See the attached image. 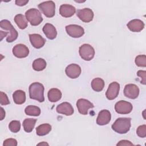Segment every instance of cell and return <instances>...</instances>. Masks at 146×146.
<instances>
[{"label": "cell", "instance_id": "obj_1", "mask_svg": "<svg viewBox=\"0 0 146 146\" xmlns=\"http://www.w3.org/2000/svg\"><path fill=\"white\" fill-rule=\"evenodd\" d=\"M44 86L39 82H34L29 86V96L30 99L36 100L39 102L44 101Z\"/></svg>", "mask_w": 146, "mask_h": 146}, {"label": "cell", "instance_id": "obj_2", "mask_svg": "<svg viewBox=\"0 0 146 146\" xmlns=\"http://www.w3.org/2000/svg\"><path fill=\"white\" fill-rule=\"evenodd\" d=\"M131 119L129 117H119L112 124V129L120 134L128 132L131 128Z\"/></svg>", "mask_w": 146, "mask_h": 146}, {"label": "cell", "instance_id": "obj_3", "mask_svg": "<svg viewBox=\"0 0 146 146\" xmlns=\"http://www.w3.org/2000/svg\"><path fill=\"white\" fill-rule=\"evenodd\" d=\"M25 17L27 21L32 26H38L43 21V18L40 12L35 8L30 9L26 11Z\"/></svg>", "mask_w": 146, "mask_h": 146}, {"label": "cell", "instance_id": "obj_4", "mask_svg": "<svg viewBox=\"0 0 146 146\" xmlns=\"http://www.w3.org/2000/svg\"><path fill=\"white\" fill-rule=\"evenodd\" d=\"M0 27L7 30L9 31V35L6 38V41L9 43L13 42L15 40H16L18 38V34L17 31L15 29V28L13 26L11 22L6 19H3L0 22Z\"/></svg>", "mask_w": 146, "mask_h": 146}, {"label": "cell", "instance_id": "obj_5", "mask_svg": "<svg viewBox=\"0 0 146 146\" xmlns=\"http://www.w3.org/2000/svg\"><path fill=\"white\" fill-rule=\"evenodd\" d=\"M38 6L46 17L51 18L55 15V4L53 1H45L39 3Z\"/></svg>", "mask_w": 146, "mask_h": 146}, {"label": "cell", "instance_id": "obj_6", "mask_svg": "<svg viewBox=\"0 0 146 146\" xmlns=\"http://www.w3.org/2000/svg\"><path fill=\"white\" fill-rule=\"evenodd\" d=\"M79 52L80 57L84 60L90 61L92 60L95 55V50L89 44H83L80 47Z\"/></svg>", "mask_w": 146, "mask_h": 146}, {"label": "cell", "instance_id": "obj_7", "mask_svg": "<svg viewBox=\"0 0 146 146\" xmlns=\"http://www.w3.org/2000/svg\"><path fill=\"white\" fill-rule=\"evenodd\" d=\"M66 31L68 35L74 38H80L84 34V29L78 25H69L66 26Z\"/></svg>", "mask_w": 146, "mask_h": 146}, {"label": "cell", "instance_id": "obj_8", "mask_svg": "<svg viewBox=\"0 0 146 146\" xmlns=\"http://www.w3.org/2000/svg\"><path fill=\"white\" fill-rule=\"evenodd\" d=\"M132 104L124 100H120L115 105V110L119 114L129 113L132 111Z\"/></svg>", "mask_w": 146, "mask_h": 146}, {"label": "cell", "instance_id": "obj_9", "mask_svg": "<svg viewBox=\"0 0 146 146\" xmlns=\"http://www.w3.org/2000/svg\"><path fill=\"white\" fill-rule=\"evenodd\" d=\"M139 88L134 84H128L125 85L124 88V95L128 98L131 99H136L139 95Z\"/></svg>", "mask_w": 146, "mask_h": 146}, {"label": "cell", "instance_id": "obj_10", "mask_svg": "<svg viewBox=\"0 0 146 146\" xmlns=\"http://www.w3.org/2000/svg\"><path fill=\"white\" fill-rule=\"evenodd\" d=\"M77 17L83 22L88 23L92 21L94 18V13L89 8H84L78 10L76 12Z\"/></svg>", "mask_w": 146, "mask_h": 146}, {"label": "cell", "instance_id": "obj_11", "mask_svg": "<svg viewBox=\"0 0 146 146\" xmlns=\"http://www.w3.org/2000/svg\"><path fill=\"white\" fill-rule=\"evenodd\" d=\"M76 107L80 113L86 115L88 114V110L93 108L94 106L91 102L86 99H79L76 102Z\"/></svg>", "mask_w": 146, "mask_h": 146}, {"label": "cell", "instance_id": "obj_12", "mask_svg": "<svg viewBox=\"0 0 146 146\" xmlns=\"http://www.w3.org/2000/svg\"><path fill=\"white\" fill-rule=\"evenodd\" d=\"M120 90V84L116 82L110 84L106 93V96L108 100H113L117 98Z\"/></svg>", "mask_w": 146, "mask_h": 146}, {"label": "cell", "instance_id": "obj_13", "mask_svg": "<svg viewBox=\"0 0 146 146\" xmlns=\"http://www.w3.org/2000/svg\"><path fill=\"white\" fill-rule=\"evenodd\" d=\"M65 72L67 76L70 78L76 79L78 78L81 74V68L77 64H70L66 67Z\"/></svg>", "mask_w": 146, "mask_h": 146}, {"label": "cell", "instance_id": "obj_14", "mask_svg": "<svg viewBox=\"0 0 146 146\" xmlns=\"http://www.w3.org/2000/svg\"><path fill=\"white\" fill-rule=\"evenodd\" d=\"M13 54L17 58H23L28 56L29 50L25 44H18L13 48Z\"/></svg>", "mask_w": 146, "mask_h": 146}, {"label": "cell", "instance_id": "obj_15", "mask_svg": "<svg viewBox=\"0 0 146 146\" xmlns=\"http://www.w3.org/2000/svg\"><path fill=\"white\" fill-rule=\"evenodd\" d=\"M111 119L110 112L107 110L100 111L96 119V123L99 125H104L108 124Z\"/></svg>", "mask_w": 146, "mask_h": 146}, {"label": "cell", "instance_id": "obj_16", "mask_svg": "<svg viewBox=\"0 0 146 146\" xmlns=\"http://www.w3.org/2000/svg\"><path fill=\"white\" fill-rule=\"evenodd\" d=\"M56 110L58 113L66 116L72 115L74 112L72 105L68 102H63L60 103L56 107Z\"/></svg>", "mask_w": 146, "mask_h": 146}, {"label": "cell", "instance_id": "obj_17", "mask_svg": "<svg viewBox=\"0 0 146 146\" xmlns=\"http://www.w3.org/2000/svg\"><path fill=\"white\" fill-rule=\"evenodd\" d=\"M29 39L32 46L36 48H40L46 43L45 39L38 34H29Z\"/></svg>", "mask_w": 146, "mask_h": 146}, {"label": "cell", "instance_id": "obj_18", "mask_svg": "<svg viewBox=\"0 0 146 146\" xmlns=\"http://www.w3.org/2000/svg\"><path fill=\"white\" fill-rule=\"evenodd\" d=\"M75 7L71 5L63 4L62 5L59 7V14L63 17H71L75 13Z\"/></svg>", "mask_w": 146, "mask_h": 146}, {"label": "cell", "instance_id": "obj_19", "mask_svg": "<svg viewBox=\"0 0 146 146\" xmlns=\"http://www.w3.org/2000/svg\"><path fill=\"white\" fill-rule=\"evenodd\" d=\"M127 26L132 32H140L144 28V23L141 20L135 19L130 21Z\"/></svg>", "mask_w": 146, "mask_h": 146}, {"label": "cell", "instance_id": "obj_20", "mask_svg": "<svg viewBox=\"0 0 146 146\" xmlns=\"http://www.w3.org/2000/svg\"><path fill=\"white\" fill-rule=\"evenodd\" d=\"M46 36L51 40L54 39L57 35V31L55 27L51 23H46L42 29Z\"/></svg>", "mask_w": 146, "mask_h": 146}, {"label": "cell", "instance_id": "obj_21", "mask_svg": "<svg viewBox=\"0 0 146 146\" xmlns=\"http://www.w3.org/2000/svg\"><path fill=\"white\" fill-rule=\"evenodd\" d=\"M62 92L61 91L56 88H52L50 89L47 94L48 99L51 102H56L62 98Z\"/></svg>", "mask_w": 146, "mask_h": 146}, {"label": "cell", "instance_id": "obj_22", "mask_svg": "<svg viewBox=\"0 0 146 146\" xmlns=\"http://www.w3.org/2000/svg\"><path fill=\"white\" fill-rule=\"evenodd\" d=\"M13 98L15 104H22L26 101V94L22 90H16L13 94Z\"/></svg>", "mask_w": 146, "mask_h": 146}, {"label": "cell", "instance_id": "obj_23", "mask_svg": "<svg viewBox=\"0 0 146 146\" xmlns=\"http://www.w3.org/2000/svg\"><path fill=\"white\" fill-rule=\"evenodd\" d=\"M36 121L37 119H36L27 118L25 119L22 123V125L25 131L27 133L31 132L33 130Z\"/></svg>", "mask_w": 146, "mask_h": 146}, {"label": "cell", "instance_id": "obj_24", "mask_svg": "<svg viewBox=\"0 0 146 146\" xmlns=\"http://www.w3.org/2000/svg\"><path fill=\"white\" fill-rule=\"evenodd\" d=\"M92 88L96 92H100L103 90L104 87V81L100 78L94 79L91 83Z\"/></svg>", "mask_w": 146, "mask_h": 146}, {"label": "cell", "instance_id": "obj_25", "mask_svg": "<svg viewBox=\"0 0 146 146\" xmlns=\"http://www.w3.org/2000/svg\"><path fill=\"white\" fill-rule=\"evenodd\" d=\"M51 131V125L47 123L42 124L36 128V133L40 136L47 135Z\"/></svg>", "mask_w": 146, "mask_h": 146}, {"label": "cell", "instance_id": "obj_26", "mask_svg": "<svg viewBox=\"0 0 146 146\" xmlns=\"http://www.w3.org/2000/svg\"><path fill=\"white\" fill-rule=\"evenodd\" d=\"M25 16L21 14L16 15L14 17V21L20 29L23 30L27 27V22Z\"/></svg>", "mask_w": 146, "mask_h": 146}, {"label": "cell", "instance_id": "obj_27", "mask_svg": "<svg viewBox=\"0 0 146 146\" xmlns=\"http://www.w3.org/2000/svg\"><path fill=\"white\" fill-rule=\"evenodd\" d=\"M46 62L42 58H38L34 60L33 63V68L36 71H40L46 68Z\"/></svg>", "mask_w": 146, "mask_h": 146}, {"label": "cell", "instance_id": "obj_28", "mask_svg": "<svg viewBox=\"0 0 146 146\" xmlns=\"http://www.w3.org/2000/svg\"><path fill=\"white\" fill-rule=\"evenodd\" d=\"M25 112L29 116H38L40 114V109L39 107L35 106H28L25 110Z\"/></svg>", "mask_w": 146, "mask_h": 146}, {"label": "cell", "instance_id": "obj_29", "mask_svg": "<svg viewBox=\"0 0 146 146\" xmlns=\"http://www.w3.org/2000/svg\"><path fill=\"white\" fill-rule=\"evenodd\" d=\"M9 129L14 133H17L20 131L21 123L19 120H13L9 124Z\"/></svg>", "mask_w": 146, "mask_h": 146}, {"label": "cell", "instance_id": "obj_30", "mask_svg": "<svg viewBox=\"0 0 146 146\" xmlns=\"http://www.w3.org/2000/svg\"><path fill=\"white\" fill-rule=\"evenodd\" d=\"M135 63L138 67H146V56L145 55H139L135 58Z\"/></svg>", "mask_w": 146, "mask_h": 146}, {"label": "cell", "instance_id": "obj_31", "mask_svg": "<svg viewBox=\"0 0 146 146\" xmlns=\"http://www.w3.org/2000/svg\"><path fill=\"white\" fill-rule=\"evenodd\" d=\"M136 133L140 137H145L146 136V125L144 124L139 126L136 130Z\"/></svg>", "mask_w": 146, "mask_h": 146}, {"label": "cell", "instance_id": "obj_32", "mask_svg": "<svg viewBox=\"0 0 146 146\" xmlns=\"http://www.w3.org/2000/svg\"><path fill=\"white\" fill-rule=\"evenodd\" d=\"M0 95H1V102H0L1 105V106H6V105L9 104L10 101L8 99L7 95L2 91L0 92Z\"/></svg>", "mask_w": 146, "mask_h": 146}, {"label": "cell", "instance_id": "obj_33", "mask_svg": "<svg viewBox=\"0 0 146 146\" xmlns=\"http://www.w3.org/2000/svg\"><path fill=\"white\" fill-rule=\"evenodd\" d=\"M3 146H17V141L15 139L9 138L6 139L3 143Z\"/></svg>", "mask_w": 146, "mask_h": 146}, {"label": "cell", "instance_id": "obj_34", "mask_svg": "<svg viewBox=\"0 0 146 146\" xmlns=\"http://www.w3.org/2000/svg\"><path fill=\"white\" fill-rule=\"evenodd\" d=\"M137 75L138 76L141 77V83L145 85V75H146V71H143V70H139L137 72Z\"/></svg>", "mask_w": 146, "mask_h": 146}, {"label": "cell", "instance_id": "obj_35", "mask_svg": "<svg viewBox=\"0 0 146 146\" xmlns=\"http://www.w3.org/2000/svg\"><path fill=\"white\" fill-rule=\"evenodd\" d=\"M116 145L117 146H119V145H133V144L128 140H120Z\"/></svg>", "mask_w": 146, "mask_h": 146}, {"label": "cell", "instance_id": "obj_36", "mask_svg": "<svg viewBox=\"0 0 146 146\" xmlns=\"http://www.w3.org/2000/svg\"><path fill=\"white\" fill-rule=\"evenodd\" d=\"M29 2V1H24V0H16L15 3L17 6H23L26 5Z\"/></svg>", "mask_w": 146, "mask_h": 146}, {"label": "cell", "instance_id": "obj_37", "mask_svg": "<svg viewBox=\"0 0 146 146\" xmlns=\"http://www.w3.org/2000/svg\"><path fill=\"white\" fill-rule=\"evenodd\" d=\"M0 33H1V40H2V39L4 36H7L9 35V32H3L2 31H0Z\"/></svg>", "mask_w": 146, "mask_h": 146}, {"label": "cell", "instance_id": "obj_38", "mask_svg": "<svg viewBox=\"0 0 146 146\" xmlns=\"http://www.w3.org/2000/svg\"><path fill=\"white\" fill-rule=\"evenodd\" d=\"M5 117V111L2 107H1V120H2Z\"/></svg>", "mask_w": 146, "mask_h": 146}, {"label": "cell", "instance_id": "obj_39", "mask_svg": "<svg viewBox=\"0 0 146 146\" xmlns=\"http://www.w3.org/2000/svg\"><path fill=\"white\" fill-rule=\"evenodd\" d=\"M38 145H48L47 143H45V142H43V143H39L38 144Z\"/></svg>", "mask_w": 146, "mask_h": 146}]
</instances>
